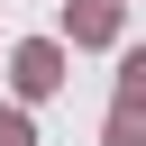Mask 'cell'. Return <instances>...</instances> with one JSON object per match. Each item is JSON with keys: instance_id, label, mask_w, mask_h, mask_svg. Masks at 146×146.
Segmentation results:
<instances>
[{"instance_id": "277c9868", "label": "cell", "mask_w": 146, "mask_h": 146, "mask_svg": "<svg viewBox=\"0 0 146 146\" xmlns=\"http://www.w3.org/2000/svg\"><path fill=\"white\" fill-rule=\"evenodd\" d=\"M100 146H146V110H110V128H100Z\"/></svg>"}, {"instance_id": "5b68a950", "label": "cell", "mask_w": 146, "mask_h": 146, "mask_svg": "<svg viewBox=\"0 0 146 146\" xmlns=\"http://www.w3.org/2000/svg\"><path fill=\"white\" fill-rule=\"evenodd\" d=\"M0 146H36V128H27V110H0Z\"/></svg>"}, {"instance_id": "7a4b0ae2", "label": "cell", "mask_w": 146, "mask_h": 146, "mask_svg": "<svg viewBox=\"0 0 146 146\" xmlns=\"http://www.w3.org/2000/svg\"><path fill=\"white\" fill-rule=\"evenodd\" d=\"M64 36L73 46H110L119 36V0H64Z\"/></svg>"}, {"instance_id": "3957f363", "label": "cell", "mask_w": 146, "mask_h": 146, "mask_svg": "<svg viewBox=\"0 0 146 146\" xmlns=\"http://www.w3.org/2000/svg\"><path fill=\"white\" fill-rule=\"evenodd\" d=\"M119 110H146V46L119 55Z\"/></svg>"}, {"instance_id": "6da1fadb", "label": "cell", "mask_w": 146, "mask_h": 146, "mask_svg": "<svg viewBox=\"0 0 146 146\" xmlns=\"http://www.w3.org/2000/svg\"><path fill=\"white\" fill-rule=\"evenodd\" d=\"M9 82H18V100H46V91H64V46H55V36H27V46L9 55Z\"/></svg>"}]
</instances>
